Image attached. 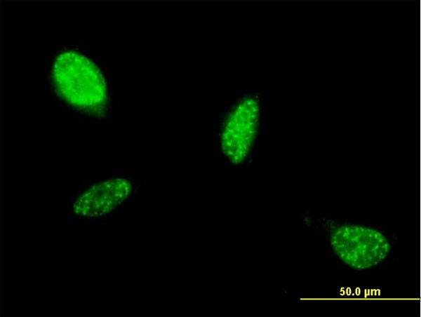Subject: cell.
<instances>
[{
  "instance_id": "cell-1",
  "label": "cell",
  "mask_w": 421,
  "mask_h": 317,
  "mask_svg": "<svg viewBox=\"0 0 421 317\" xmlns=\"http://www.w3.org/2000/svg\"><path fill=\"white\" fill-rule=\"evenodd\" d=\"M53 79L60 93L82 108H93L105 98L104 79L98 67L76 52L58 55L52 66Z\"/></svg>"
},
{
  "instance_id": "cell-2",
  "label": "cell",
  "mask_w": 421,
  "mask_h": 317,
  "mask_svg": "<svg viewBox=\"0 0 421 317\" xmlns=\"http://www.w3.org/2000/svg\"><path fill=\"white\" fill-rule=\"evenodd\" d=\"M129 183L121 179L100 183L79 198L74 210L81 216H100L120 204L129 194Z\"/></svg>"
},
{
  "instance_id": "cell-3",
  "label": "cell",
  "mask_w": 421,
  "mask_h": 317,
  "mask_svg": "<svg viewBox=\"0 0 421 317\" xmlns=\"http://www.w3.org/2000/svg\"><path fill=\"white\" fill-rule=\"evenodd\" d=\"M246 102V108L238 107L227 123L223 136L229 153L245 154L246 149L250 146L256 130L258 111L253 102Z\"/></svg>"
}]
</instances>
